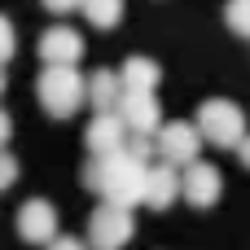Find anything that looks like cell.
Returning <instances> with one entry per match:
<instances>
[{
    "instance_id": "obj_1",
    "label": "cell",
    "mask_w": 250,
    "mask_h": 250,
    "mask_svg": "<svg viewBox=\"0 0 250 250\" xmlns=\"http://www.w3.org/2000/svg\"><path fill=\"white\" fill-rule=\"evenodd\" d=\"M83 185L92 189V193H101V202L105 207H123V211H132V207H141V198H145V163H136L132 154H101V158H92L88 167H83Z\"/></svg>"
},
{
    "instance_id": "obj_2",
    "label": "cell",
    "mask_w": 250,
    "mask_h": 250,
    "mask_svg": "<svg viewBox=\"0 0 250 250\" xmlns=\"http://www.w3.org/2000/svg\"><path fill=\"white\" fill-rule=\"evenodd\" d=\"M193 127H198L202 145L211 141L215 149H237V145L246 141V114H242V105H237V101H224V97L202 101V110H198Z\"/></svg>"
},
{
    "instance_id": "obj_3",
    "label": "cell",
    "mask_w": 250,
    "mask_h": 250,
    "mask_svg": "<svg viewBox=\"0 0 250 250\" xmlns=\"http://www.w3.org/2000/svg\"><path fill=\"white\" fill-rule=\"evenodd\" d=\"M35 97L53 119H70L83 105V75L79 66H44L35 79Z\"/></svg>"
},
{
    "instance_id": "obj_4",
    "label": "cell",
    "mask_w": 250,
    "mask_h": 250,
    "mask_svg": "<svg viewBox=\"0 0 250 250\" xmlns=\"http://www.w3.org/2000/svg\"><path fill=\"white\" fill-rule=\"evenodd\" d=\"M132 233H136V220H132V211H123V207H97L92 211V220H88V250H123L132 242Z\"/></svg>"
},
{
    "instance_id": "obj_5",
    "label": "cell",
    "mask_w": 250,
    "mask_h": 250,
    "mask_svg": "<svg viewBox=\"0 0 250 250\" xmlns=\"http://www.w3.org/2000/svg\"><path fill=\"white\" fill-rule=\"evenodd\" d=\"M154 154H158L167 167H189V163L202 154V136H198V127L185 123V119L163 123V127L154 132Z\"/></svg>"
},
{
    "instance_id": "obj_6",
    "label": "cell",
    "mask_w": 250,
    "mask_h": 250,
    "mask_svg": "<svg viewBox=\"0 0 250 250\" xmlns=\"http://www.w3.org/2000/svg\"><path fill=\"white\" fill-rule=\"evenodd\" d=\"M119 123L127 127V136H154L163 127V105L154 92H123L119 105H114Z\"/></svg>"
},
{
    "instance_id": "obj_7",
    "label": "cell",
    "mask_w": 250,
    "mask_h": 250,
    "mask_svg": "<svg viewBox=\"0 0 250 250\" xmlns=\"http://www.w3.org/2000/svg\"><path fill=\"white\" fill-rule=\"evenodd\" d=\"M180 193H185V202H189V207H198V211L215 207V198L224 193V176H220V167H211V163L193 158V163L180 171Z\"/></svg>"
},
{
    "instance_id": "obj_8",
    "label": "cell",
    "mask_w": 250,
    "mask_h": 250,
    "mask_svg": "<svg viewBox=\"0 0 250 250\" xmlns=\"http://www.w3.org/2000/svg\"><path fill=\"white\" fill-rule=\"evenodd\" d=\"M18 237L31 242V246H48L57 237V207L48 198L22 202V211H18Z\"/></svg>"
},
{
    "instance_id": "obj_9",
    "label": "cell",
    "mask_w": 250,
    "mask_h": 250,
    "mask_svg": "<svg viewBox=\"0 0 250 250\" xmlns=\"http://www.w3.org/2000/svg\"><path fill=\"white\" fill-rule=\"evenodd\" d=\"M83 57V35L75 26H48L40 35V62L44 66H79Z\"/></svg>"
},
{
    "instance_id": "obj_10",
    "label": "cell",
    "mask_w": 250,
    "mask_h": 250,
    "mask_svg": "<svg viewBox=\"0 0 250 250\" xmlns=\"http://www.w3.org/2000/svg\"><path fill=\"white\" fill-rule=\"evenodd\" d=\"M180 198V167H167V163H149L145 167V207L149 211H167L171 202Z\"/></svg>"
},
{
    "instance_id": "obj_11",
    "label": "cell",
    "mask_w": 250,
    "mask_h": 250,
    "mask_svg": "<svg viewBox=\"0 0 250 250\" xmlns=\"http://www.w3.org/2000/svg\"><path fill=\"white\" fill-rule=\"evenodd\" d=\"M83 141H88L92 158H101V154H119V149L127 145V127L119 123V114H97V119L88 123V132H83Z\"/></svg>"
},
{
    "instance_id": "obj_12",
    "label": "cell",
    "mask_w": 250,
    "mask_h": 250,
    "mask_svg": "<svg viewBox=\"0 0 250 250\" xmlns=\"http://www.w3.org/2000/svg\"><path fill=\"white\" fill-rule=\"evenodd\" d=\"M119 97H123L119 70H92V75L83 79V101H88V105H92L97 114H114Z\"/></svg>"
},
{
    "instance_id": "obj_13",
    "label": "cell",
    "mask_w": 250,
    "mask_h": 250,
    "mask_svg": "<svg viewBox=\"0 0 250 250\" xmlns=\"http://www.w3.org/2000/svg\"><path fill=\"white\" fill-rule=\"evenodd\" d=\"M119 83H123V92H154L163 83V66L154 57H127L119 70Z\"/></svg>"
},
{
    "instance_id": "obj_14",
    "label": "cell",
    "mask_w": 250,
    "mask_h": 250,
    "mask_svg": "<svg viewBox=\"0 0 250 250\" xmlns=\"http://www.w3.org/2000/svg\"><path fill=\"white\" fill-rule=\"evenodd\" d=\"M79 9H83V18H88L92 26H101V31L119 26V22H123V13H127V4H123V0H79Z\"/></svg>"
},
{
    "instance_id": "obj_15",
    "label": "cell",
    "mask_w": 250,
    "mask_h": 250,
    "mask_svg": "<svg viewBox=\"0 0 250 250\" xmlns=\"http://www.w3.org/2000/svg\"><path fill=\"white\" fill-rule=\"evenodd\" d=\"M224 18H229V31L233 35H250V0H229V9H224Z\"/></svg>"
},
{
    "instance_id": "obj_16",
    "label": "cell",
    "mask_w": 250,
    "mask_h": 250,
    "mask_svg": "<svg viewBox=\"0 0 250 250\" xmlns=\"http://www.w3.org/2000/svg\"><path fill=\"white\" fill-rule=\"evenodd\" d=\"M13 53H18V31H13V22L0 13V70H4V62H13Z\"/></svg>"
},
{
    "instance_id": "obj_17",
    "label": "cell",
    "mask_w": 250,
    "mask_h": 250,
    "mask_svg": "<svg viewBox=\"0 0 250 250\" xmlns=\"http://www.w3.org/2000/svg\"><path fill=\"white\" fill-rule=\"evenodd\" d=\"M9 185H18V158L0 149V189H9Z\"/></svg>"
},
{
    "instance_id": "obj_18",
    "label": "cell",
    "mask_w": 250,
    "mask_h": 250,
    "mask_svg": "<svg viewBox=\"0 0 250 250\" xmlns=\"http://www.w3.org/2000/svg\"><path fill=\"white\" fill-rule=\"evenodd\" d=\"M48 250H88V246H83L79 237H62V233H57V237L48 242Z\"/></svg>"
},
{
    "instance_id": "obj_19",
    "label": "cell",
    "mask_w": 250,
    "mask_h": 250,
    "mask_svg": "<svg viewBox=\"0 0 250 250\" xmlns=\"http://www.w3.org/2000/svg\"><path fill=\"white\" fill-rule=\"evenodd\" d=\"M44 9L48 13H70V9H79V0H44Z\"/></svg>"
},
{
    "instance_id": "obj_20",
    "label": "cell",
    "mask_w": 250,
    "mask_h": 250,
    "mask_svg": "<svg viewBox=\"0 0 250 250\" xmlns=\"http://www.w3.org/2000/svg\"><path fill=\"white\" fill-rule=\"evenodd\" d=\"M9 136H13V119H9V114L0 110V149L9 145Z\"/></svg>"
},
{
    "instance_id": "obj_21",
    "label": "cell",
    "mask_w": 250,
    "mask_h": 250,
    "mask_svg": "<svg viewBox=\"0 0 250 250\" xmlns=\"http://www.w3.org/2000/svg\"><path fill=\"white\" fill-rule=\"evenodd\" d=\"M0 97H4V70H0Z\"/></svg>"
}]
</instances>
